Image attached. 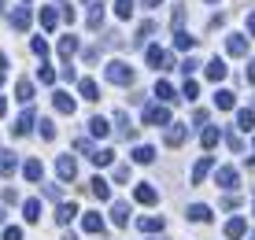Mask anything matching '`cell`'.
Returning <instances> with one entry per match:
<instances>
[{
  "label": "cell",
  "instance_id": "cell-30",
  "mask_svg": "<svg viewBox=\"0 0 255 240\" xmlns=\"http://www.w3.org/2000/svg\"><path fill=\"white\" fill-rule=\"evenodd\" d=\"M189 222H211V207L207 203H192L189 207Z\"/></svg>",
  "mask_w": 255,
  "mask_h": 240
},
{
  "label": "cell",
  "instance_id": "cell-16",
  "mask_svg": "<svg viewBox=\"0 0 255 240\" xmlns=\"http://www.w3.org/2000/svg\"><path fill=\"white\" fill-rule=\"evenodd\" d=\"M244 233H248V222H244V218H230V222H226V237H230V240H241Z\"/></svg>",
  "mask_w": 255,
  "mask_h": 240
},
{
  "label": "cell",
  "instance_id": "cell-60",
  "mask_svg": "<svg viewBox=\"0 0 255 240\" xmlns=\"http://www.w3.org/2000/svg\"><path fill=\"white\" fill-rule=\"evenodd\" d=\"M0 222H4V215H0Z\"/></svg>",
  "mask_w": 255,
  "mask_h": 240
},
{
  "label": "cell",
  "instance_id": "cell-61",
  "mask_svg": "<svg viewBox=\"0 0 255 240\" xmlns=\"http://www.w3.org/2000/svg\"><path fill=\"white\" fill-rule=\"evenodd\" d=\"M252 240H255V237H252Z\"/></svg>",
  "mask_w": 255,
  "mask_h": 240
},
{
  "label": "cell",
  "instance_id": "cell-51",
  "mask_svg": "<svg viewBox=\"0 0 255 240\" xmlns=\"http://www.w3.org/2000/svg\"><path fill=\"white\" fill-rule=\"evenodd\" d=\"M248 82L255 85V59H252V67H248Z\"/></svg>",
  "mask_w": 255,
  "mask_h": 240
},
{
  "label": "cell",
  "instance_id": "cell-9",
  "mask_svg": "<svg viewBox=\"0 0 255 240\" xmlns=\"http://www.w3.org/2000/svg\"><path fill=\"white\" fill-rule=\"evenodd\" d=\"M211 170H215V159H211V155H204L196 166H192V185H204V177H207Z\"/></svg>",
  "mask_w": 255,
  "mask_h": 240
},
{
  "label": "cell",
  "instance_id": "cell-59",
  "mask_svg": "<svg viewBox=\"0 0 255 240\" xmlns=\"http://www.w3.org/2000/svg\"><path fill=\"white\" fill-rule=\"evenodd\" d=\"M207 4H218V0H207Z\"/></svg>",
  "mask_w": 255,
  "mask_h": 240
},
{
  "label": "cell",
  "instance_id": "cell-33",
  "mask_svg": "<svg viewBox=\"0 0 255 240\" xmlns=\"http://www.w3.org/2000/svg\"><path fill=\"white\" fill-rule=\"evenodd\" d=\"M93 163H96V166H111V163H115V152H111V148H96V152H93Z\"/></svg>",
  "mask_w": 255,
  "mask_h": 240
},
{
  "label": "cell",
  "instance_id": "cell-39",
  "mask_svg": "<svg viewBox=\"0 0 255 240\" xmlns=\"http://www.w3.org/2000/svg\"><path fill=\"white\" fill-rule=\"evenodd\" d=\"M226 144H230V148H233V152H237V155H241V152H244V140H241V137H237V133H233V129H230V133H226Z\"/></svg>",
  "mask_w": 255,
  "mask_h": 240
},
{
  "label": "cell",
  "instance_id": "cell-1",
  "mask_svg": "<svg viewBox=\"0 0 255 240\" xmlns=\"http://www.w3.org/2000/svg\"><path fill=\"white\" fill-rule=\"evenodd\" d=\"M104 78H108L111 85H133L137 82V70L129 63H122V59H111V63L104 67Z\"/></svg>",
  "mask_w": 255,
  "mask_h": 240
},
{
  "label": "cell",
  "instance_id": "cell-31",
  "mask_svg": "<svg viewBox=\"0 0 255 240\" xmlns=\"http://www.w3.org/2000/svg\"><path fill=\"white\" fill-rule=\"evenodd\" d=\"M74 52H78V37H70V33H67V37H59V56L70 59Z\"/></svg>",
  "mask_w": 255,
  "mask_h": 240
},
{
  "label": "cell",
  "instance_id": "cell-45",
  "mask_svg": "<svg viewBox=\"0 0 255 240\" xmlns=\"http://www.w3.org/2000/svg\"><path fill=\"white\" fill-rule=\"evenodd\" d=\"M181 93H185V100H196V96H200V85H196V82H185Z\"/></svg>",
  "mask_w": 255,
  "mask_h": 240
},
{
  "label": "cell",
  "instance_id": "cell-34",
  "mask_svg": "<svg viewBox=\"0 0 255 240\" xmlns=\"http://www.w3.org/2000/svg\"><path fill=\"white\" fill-rule=\"evenodd\" d=\"M237 129H255V111H237Z\"/></svg>",
  "mask_w": 255,
  "mask_h": 240
},
{
  "label": "cell",
  "instance_id": "cell-14",
  "mask_svg": "<svg viewBox=\"0 0 255 240\" xmlns=\"http://www.w3.org/2000/svg\"><path fill=\"white\" fill-rule=\"evenodd\" d=\"M85 26H89V30H100V26H104V4H89V11H85Z\"/></svg>",
  "mask_w": 255,
  "mask_h": 240
},
{
  "label": "cell",
  "instance_id": "cell-2",
  "mask_svg": "<svg viewBox=\"0 0 255 240\" xmlns=\"http://www.w3.org/2000/svg\"><path fill=\"white\" fill-rule=\"evenodd\" d=\"M144 63H148V67H159V70H166V67H174V56H166L159 44H148V48H144Z\"/></svg>",
  "mask_w": 255,
  "mask_h": 240
},
{
  "label": "cell",
  "instance_id": "cell-46",
  "mask_svg": "<svg viewBox=\"0 0 255 240\" xmlns=\"http://www.w3.org/2000/svg\"><path fill=\"white\" fill-rule=\"evenodd\" d=\"M4 240H22V229L19 226H7L4 229Z\"/></svg>",
  "mask_w": 255,
  "mask_h": 240
},
{
  "label": "cell",
  "instance_id": "cell-10",
  "mask_svg": "<svg viewBox=\"0 0 255 240\" xmlns=\"http://www.w3.org/2000/svg\"><path fill=\"white\" fill-rule=\"evenodd\" d=\"M15 100L30 108V100H33V82L30 78H19V82H15Z\"/></svg>",
  "mask_w": 255,
  "mask_h": 240
},
{
  "label": "cell",
  "instance_id": "cell-41",
  "mask_svg": "<svg viewBox=\"0 0 255 240\" xmlns=\"http://www.w3.org/2000/svg\"><path fill=\"white\" fill-rule=\"evenodd\" d=\"M37 126H41V137H45V140H52V137H56V122H48V119H41V122H37Z\"/></svg>",
  "mask_w": 255,
  "mask_h": 240
},
{
  "label": "cell",
  "instance_id": "cell-27",
  "mask_svg": "<svg viewBox=\"0 0 255 240\" xmlns=\"http://www.w3.org/2000/svg\"><path fill=\"white\" fill-rule=\"evenodd\" d=\"M108 133H111L108 119H100V115H96V119H89V137H108Z\"/></svg>",
  "mask_w": 255,
  "mask_h": 240
},
{
  "label": "cell",
  "instance_id": "cell-53",
  "mask_svg": "<svg viewBox=\"0 0 255 240\" xmlns=\"http://www.w3.org/2000/svg\"><path fill=\"white\" fill-rule=\"evenodd\" d=\"M4 115H7V100L0 96V119H4Z\"/></svg>",
  "mask_w": 255,
  "mask_h": 240
},
{
  "label": "cell",
  "instance_id": "cell-20",
  "mask_svg": "<svg viewBox=\"0 0 255 240\" xmlns=\"http://www.w3.org/2000/svg\"><path fill=\"white\" fill-rule=\"evenodd\" d=\"M111 222H115V226H129V203H115V207H111Z\"/></svg>",
  "mask_w": 255,
  "mask_h": 240
},
{
  "label": "cell",
  "instance_id": "cell-22",
  "mask_svg": "<svg viewBox=\"0 0 255 240\" xmlns=\"http://www.w3.org/2000/svg\"><path fill=\"white\" fill-rule=\"evenodd\" d=\"M204 74H207V82H222V78H226V63H222V59H211Z\"/></svg>",
  "mask_w": 255,
  "mask_h": 240
},
{
  "label": "cell",
  "instance_id": "cell-19",
  "mask_svg": "<svg viewBox=\"0 0 255 240\" xmlns=\"http://www.w3.org/2000/svg\"><path fill=\"white\" fill-rule=\"evenodd\" d=\"M218 140H222V133H218V126H204V129H200V144H204V148H215Z\"/></svg>",
  "mask_w": 255,
  "mask_h": 240
},
{
  "label": "cell",
  "instance_id": "cell-55",
  "mask_svg": "<svg viewBox=\"0 0 255 240\" xmlns=\"http://www.w3.org/2000/svg\"><path fill=\"white\" fill-rule=\"evenodd\" d=\"M7 67V56H4V52H0V70H4Z\"/></svg>",
  "mask_w": 255,
  "mask_h": 240
},
{
  "label": "cell",
  "instance_id": "cell-23",
  "mask_svg": "<svg viewBox=\"0 0 255 240\" xmlns=\"http://www.w3.org/2000/svg\"><path fill=\"white\" fill-rule=\"evenodd\" d=\"M89 192L96 200H111V189H108V181H104V177H93L89 181Z\"/></svg>",
  "mask_w": 255,
  "mask_h": 240
},
{
  "label": "cell",
  "instance_id": "cell-5",
  "mask_svg": "<svg viewBox=\"0 0 255 240\" xmlns=\"http://www.w3.org/2000/svg\"><path fill=\"white\" fill-rule=\"evenodd\" d=\"M33 126H37V115H33V108H26L19 119H15V126H11V133L15 137H26V133H30Z\"/></svg>",
  "mask_w": 255,
  "mask_h": 240
},
{
  "label": "cell",
  "instance_id": "cell-12",
  "mask_svg": "<svg viewBox=\"0 0 255 240\" xmlns=\"http://www.w3.org/2000/svg\"><path fill=\"white\" fill-rule=\"evenodd\" d=\"M78 93H82L89 104H93V100H100V85H96L93 78H78Z\"/></svg>",
  "mask_w": 255,
  "mask_h": 240
},
{
  "label": "cell",
  "instance_id": "cell-3",
  "mask_svg": "<svg viewBox=\"0 0 255 240\" xmlns=\"http://www.w3.org/2000/svg\"><path fill=\"white\" fill-rule=\"evenodd\" d=\"M56 177H59V181H74V177H78L74 155H59V159H56Z\"/></svg>",
  "mask_w": 255,
  "mask_h": 240
},
{
  "label": "cell",
  "instance_id": "cell-54",
  "mask_svg": "<svg viewBox=\"0 0 255 240\" xmlns=\"http://www.w3.org/2000/svg\"><path fill=\"white\" fill-rule=\"evenodd\" d=\"M144 4H148V7H159V4H163V0H144Z\"/></svg>",
  "mask_w": 255,
  "mask_h": 240
},
{
  "label": "cell",
  "instance_id": "cell-4",
  "mask_svg": "<svg viewBox=\"0 0 255 240\" xmlns=\"http://www.w3.org/2000/svg\"><path fill=\"white\" fill-rule=\"evenodd\" d=\"M215 185H218V189H226V192H230V189H237V185H241V174H237L233 166H218V174H215Z\"/></svg>",
  "mask_w": 255,
  "mask_h": 240
},
{
  "label": "cell",
  "instance_id": "cell-57",
  "mask_svg": "<svg viewBox=\"0 0 255 240\" xmlns=\"http://www.w3.org/2000/svg\"><path fill=\"white\" fill-rule=\"evenodd\" d=\"M0 85H4V70H0Z\"/></svg>",
  "mask_w": 255,
  "mask_h": 240
},
{
  "label": "cell",
  "instance_id": "cell-49",
  "mask_svg": "<svg viewBox=\"0 0 255 240\" xmlns=\"http://www.w3.org/2000/svg\"><path fill=\"white\" fill-rule=\"evenodd\" d=\"M45 200H59V185H45Z\"/></svg>",
  "mask_w": 255,
  "mask_h": 240
},
{
  "label": "cell",
  "instance_id": "cell-38",
  "mask_svg": "<svg viewBox=\"0 0 255 240\" xmlns=\"http://www.w3.org/2000/svg\"><path fill=\"white\" fill-rule=\"evenodd\" d=\"M115 15L119 19H129L133 15V0H115Z\"/></svg>",
  "mask_w": 255,
  "mask_h": 240
},
{
  "label": "cell",
  "instance_id": "cell-47",
  "mask_svg": "<svg viewBox=\"0 0 255 240\" xmlns=\"http://www.w3.org/2000/svg\"><path fill=\"white\" fill-rule=\"evenodd\" d=\"M137 33H140V37H148V33H155V22H152V19H144V22H140V30H137Z\"/></svg>",
  "mask_w": 255,
  "mask_h": 240
},
{
  "label": "cell",
  "instance_id": "cell-29",
  "mask_svg": "<svg viewBox=\"0 0 255 240\" xmlns=\"http://www.w3.org/2000/svg\"><path fill=\"white\" fill-rule=\"evenodd\" d=\"M52 104H56L59 115H74V100H70L67 93H56V96H52Z\"/></svg>",
  "mask_w": 255,
  "mask_h": 240
},
{
  "label": "cell",
  "instance_id": "cell-37",
  "mask_svg": "<svg viewBox=\"0 0 255 240\" xmlns=\"http://www.w3.org/2000/svg\"><path fill=\"white\" fill-rule=\"evenodd\" d=\"M22 215H26V222H37L41 218V203L37 200H26L22 203Z\"/></svg>",
  "mask_w": 255,
  "mask_h": 240
},
{
  "label": "cell",
  "instance_id": "cell-18",
  "mask_svg": "<svg viewBox=\"0 0 255 240\" xmlns=\"http://www.w3.org/2000/svg\"><path fill=\"white\" fill-rule=\"evenodd\" d=\"M74 215H78L74 203H59V211H56V226H70V222H74Z\"/></svg>",
  "mask_w": 255,
  "mask_h": 240
},
{
  "label": "cell",
  "instance_id": "cell-26",
  "mask_svg": "<svg viewBox=\"0 0 255 240\" xmlns=\"http://www.w3.org/2000/svg\"><path fill=\"white\" fill-rule=\"evenodd\" d=\"M133 196H137V203H155V200H159V192H155L152 185H137Z\"/></svg>",
  "mask_w": 255,
  "mask_h": 240
},
{
  "label": "cell",
  "instance_id": "cell-58",
  "mask_svg": "<svg viewBox=\"0 0 255 240\" xmlns=\"http://www.w3.org/2000/svg\"><path fill=\"white\" fill-rule=\"evenodd\" d=\"M0 11H4V0H0Z\"/></svg>",
  "mask_w": 255,
  "mask_h": 240
},
{
  "label": "cell",
  "instance_id": "cell-40",
  "mask_svg": "<svg viewBox=\"0 0 255 240\" xmlns=\"http://www.w3.org/2000/svg\"><path fill=\"white\" fill-rule=\"evenodd\" d=\"M207 119H211L207 108H196V115H192V126H196V129H204V126H207Z\"/></svg>",
  "mask_w": 255,
  "mask_h": 240
},
{
  "label": "cell",
  "instance_id": "cell-35",
  "mask_svg": "<svg viewBox=\"0 0 255 240\" xmlns=\"http://www.w3.org/2000/svg\"><path fill=\"white\" fill-rule=\"evenodd\" d=\"M22 174H26V181H41V163H37V159H26Z\"/></svg>",
  "mask_w": 255,
  "mask_h": 240
},
{
  "label": "cell",
  "instance_id": "cell-50",
  "mask_svg": "<svg viewBox=\"0 0 255 240\" xmlns=\"http://www.w3.org/2000/svg\"><path fill=\"white\" fill-rule=\"evenodd\" d=\"M237 203H241V200H237V192H233V196H226V200H222V207H226V211H233Z\"/></svg>",
  "mask_w": 255,
  "mask_h": 240
},
{
  "label": "cell",
  "instance_id": "cell-36",
  "mask_svg": "<svg viewBox=\"0 0 255 240\" xmlns=\"http://www.w3.org/2000/svg\"><path fill=\"white\" fill-rule=\"evenodd\" d=\"M174 48H196V37L185 33V30H178V33H174Z\"/></svg>",
  "mask_w": 255,
  "mask_h": 240
},
{
  "label": "cell",
  "instance_id": "cell-56",
  "mask_svg": "<svg viewBox=\"0 0 255 240\" xmlns=\"http://www.w3.org/2000/svg\"><path fill=\"white\" fill-rule=\"evenodd\" d=\"M63 240H78V237H74V233H63Z\"/></svg>",
  "mask_w": 255,
  "mask_h": 240
},
{
  "label": "cell",
  "instance_id": "cell-44",
  "mask_svg": "<svg viewBox=\"0 0 255 240\" xmlns=\"http://www.w3.org/2000/svg\"><path fill=\"white\" fill-rule=\"evenodd\" d=\"M37 78H41L45 85H52V82H56V70H52V67H41V70H37Z\"/></svg>",
  "mask_w": 255,
  "mask_h": 240
},
{
  "label": "cell",
  "instance_id": "cell-24",
  "mask_svg": "<svg viewBox=\"0 0 255 240\" xmlns=\"http://www.w3.org/2000/svg\"><path fill=\"white\" fill-rule=\"evenodd\" d=\"M82 226H85V233H104V218H100V215H93V211H85Z\"/></svg>",
  "mask_w": 255,
  "mask_h": 240
},
{
  "label": "cell",
  "instance_id": "cell-25",
  "mask_svg": "<svg viewBox=\"0 0 255 240\" xmlns=\"http://www.w3.org/2000/svg\"><path fill=\"white\" fill-rule=\"evenodd\" d=\"M15 166H19V159H15V152H7V148H4V152H0V174H15Z\"/></svg>",
  "mask_w": 255,
  "mask_h": 240
},
{
  "label": "cell",
  "instance_id": "cell-48",
  "mask_svg": "<svg viewBox=\"0 0 255 240\" xmlns=\"http://www.w3.org/2000/svg\"><path fill=\"white\" fill-rule=\"evenodd\" d=\"M115 181H129V166H115Z\"/></svg>",
  "mask_w": 255,
  "mask_h": 240
},
{
  "label": "cell",
  "instance_id": "cell-43",
  "mask_svg": "<svg viewBox=\"0 0 255 240\" xmlns=\"http://www.w3.org/2000/svg\"><path fill=\"white\" fill-rule=\"evenodd\" d=\"M74 148H78V152H85V155H89V159H93V152H96V148H93V140H89V137H78V144H74Z\"/></svg>",
  "mask_w": 255,
  "mask_h": 240
},
{
  "label": "cell",
  "instance_id": "cell-8",
  "mask_svg": "<svg viewBox=\"0 0 255 240\" xmlns=\"http://www.w3.org/2000/svg\"><path fill=\"white\" fill-rule=\"evenodd\" d=\"M185 137H189V129L181 126V122H170V126H166V144H170V148L185 144Z\"/></svg>",
  "mask_w": 255,
  "mask_h": 240
},
{
  "label": "cell",
  "instance_id": "cell-32",
  "mask_svg": "<svg viewBox=\"0 0 255 240\" xmlns=\"http://www.w3.org/2000/svg\"><path fill=\"white\" fill-rule=\"evenodd\" d=\"M56 22H59L56 7H41V26H45V30H56Z\"/></svg>",
  "mask_w": 255,
  "mask_h": 240
},
{
  "label": "cell",
  "instance_id": "cell-7",
  "mask_svg": "<svg viewBox=\"0 0 255 240\" xmlns=\"http://www.w3.org/2000/svg\"><path fill=\"white\" fill-rule=\"evenodd\" d=\"M30 22H33L30 7H15V11H11V30H19V33H26V30H30Z\"/></svg>",
  "mask_w": 255,
  "mask_h": 240
},
{
  "label": "cell",
  "instance_id": "cell-42",
  "mask_svg": "<svg viewBox=\"0 0 255 240\" xmlns=\"http://www.w3.org/2000/svg\"><path fill=\"white\" fill-rule=\"evenodd\" d=\"M30 48H33V56H45V52H48V41H45V37H33Z\"/></svg>",
  "mask_w": 255,
  "mask_h": 240
},
{
  "label": "cell",
  "instance_id": "cell-11",
  "mask_svg": "<svg viewBox=\"0 0 255 240\" xmlns=\"http://www.w3.org/2000/svg\"><path fill=\"white\" fill-rule=\"evenodd\" d=\"M129 159L140 163V166H148V163H155V148H152V144H137L133 152H129Z\"/></svg>",
  "mask_w": 255,
  "mask_h": 240
},
{
  "label": "cell",
  "instance_id": "cell-13",
  "mask_svg": "<svg viewBox=\"0 0 255 240\" xmlns=\"http://www.w3.org/2000/svg\"><path fill=\"white\" fill-rule=\"evenodd\" d=\"M163 226H166V222H163L159 215H148V218L140 215V218H137V229H140V233H159Z\"/></svg>",
  "mask_w": 255,
  "mask_h": 240
},
{
  "label": "cell",
  "instance_id": "cell-52",
  "mask_svg": "<svg viewBox=\"0 0 255 240\" xmlns=\"http://www.w3.org/2000/svg\"><path fill=\"white\" fill-rule=\"evenodd\" d=\"M248 33H255V11L248 15Z\"/></svg>",
  "mask_w": 255,
  "mask_h": 240
},
{
  "label": "cell",
  "instance_id": "cell-28",
  "mask_svg": "<svg viewBox=\"0 0 255 240\" xmlns=\"http://www.w3.org/2000/svg\"><path fill=\"white\" fill-rule=\"evenodd\" d=\"M155 96H159L163 104H174V100H178V93H174L170 82H155Z\"/></svg>",
  "mask_w": 255,
  "mask_h": 240
},
{
  "label": "cell",
  "instance_id": "cell-6",
  "mask_svg": "<svg viewBox=\"0 0 255 240\" xmlns=\"http://www.w3.org/2000/svg\"><path fill=\"white\" fill-rule=\"evenodd\" d=\"M148 126H170V108H144Z\"/></svg>",
  "mask_w": 255,
  "mask_h": 240
},
{
  "label": "cell",
  "instance_id": "cell-17",
  "mask_svg": "<svg viewBox=\"0 0 255 240\" xmlns=\"http://www.w3.org/2000/svg\"><path fill=\"white\" fill-rule=\"evenodd\" d=\"M115 126H119V137L133 140V122H129V115H126V111H119V115H115Z\"/></svg>",
  "mask_w": 255,
  "mask_h": 240
},
{
  "label": "cell",
  "instance_id": "cell-15",
  "mask_svg": "<svg viewBox=\"0 0 255 240\" xmlns=\"http://www.w3.org/2000/svg\"><path fill=\"white\" fill-rule=\"evenodd\" d=\"M226 52H230V56H248V41H244L241 33H233V37H226Z\"/></svg>",
  "mask_w": 255,
  "mask_h": 240
},
{
  "label": "cell",
  "instance_id": "cell-21",
  "mask_svg": "<svg viewBox=\"0 0 255 240\" xmlns=\"http://www.w3.org/2000/svg\"><path fill=\"white\" fill-rule=\"evenodd\" d=\"M233 104H237V96L230 93V89H218V93H215V108L218 111H230Z\"/></svg>",
  "mask_w": 255,
  "mask_h": 240
}]
</instances>
